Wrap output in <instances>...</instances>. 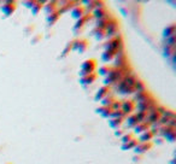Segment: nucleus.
<instances>
[{
  "instance_id": "1",
  "label": "nucleus",
  "mask_w": 176,
  "mask_h": 164,
  "mask_svg": "<svg viewBox=\"0 0 176 164\" xmlns=\"http://www.w3.org/2000/svg\"><path fill=\"white\" fill-rule=\"evenodd\" d=\"M95 68H97V60L95 59H87V60H85L82 63V65H81V70L78 71L80 77H85V76H87V75L92 74V72H95L94 71Z\"/></svg>"
},
{
  "instance_id": "2",
  "label": "nucleus",
  "mask_w": 176,
  "mask_h": 164,
  "mask_svg": "<svg viewBox=\"0 0 176 164\" xmlns=\"http://www.w3.org/2000/svg\"><path fill=\"white\" fill-rule=\"evenodd\" d=\"M105 51H114V52H119V50L122 48V41L119 36H114L112 39L107 41L104 45Z\"/></svg>"
},
{
  "instance_id": "3",
  "label": "nucleus",
  "mask_w": 176,
  "mask_h": 164,
  "mask_svg": "<svg viewBox=\"0 0 176 164\" xmlns=\"http://www.w3.org/2000/svg\"><path fill=\"white\" fill-rule=\"evenodd\" d=\"M128 67V62H127V57L123 55L122 52H117V55L115 57V64L112 68L115 69H123Z\"/></svg>"
},
{
  "instance_id": "4",
  "label": "nucleus",
  "mask_w": 176,
  "mask_h": 164,
  "mask_svg": "<svg viewBox=\"0 0 176 164\" xmlns=\"http://www.w3.org/2000/svg\"><path fill=\"white\" fill-rule=\"evenodd\" d=\"M121 110H122V112H123L126 116L133 113V111L135 110V101H134V100H124V101H122Z\"/></svg>"
},
{
  "instance_id": "5",
  "label": "nucleus",
  "mask_w": 176,
  "mask_h": 164,
  "mask_svg": "<svg viewBox=\"0 0 176 164\" xmlns=\"http://www.w3.org/2000/svg\"><path fill=\"white\" fill-rule=\"evenodd\" d=\"M88 48V41L85 39H80V40H74L73 41V50L83 53Z\"/></svg>"
},
{
  "instance_id": "6",
  "label": "nucleus",
  "mask_w": 176,
  "mask_h": 164,
  "mask_svg": "<svg viewBox=\"0 0 176 164\" xmlns=\"http://www.w3.org/2000/svg\"><path fill=\"white\" fill-rule=\"evenodd\" d=\"M16 9H17V6H16L15 2H12V1H6V2H4L2 6H1V12L5 14V16H10V14H12L15 12Z\"/></svg>"
},
{
  "instance_id": "7",
  "label": "nucleus",
  "mask_w": 176,
  "mask_h": 164,
  "mask_svg": "<svg viewBox=\"0 0 176 164\" xmlns=\"http://www.w3.org/2000/svg\"><path fill=\"white\" fill-rule=\"evenodd\" d=\"M133 129H134V135L135 134H141V133H144V132H146V130H150L151 129V124L147 122H139L136 125H134L133 127Z\"/></svg>"
},
{
  "instance_id": "8",
  "label": "nucleus",
  "mask_w": 176,
  "mask_h": 164,
  "mask_svg": "<svg viewBox=\"0 0 176 164\" xmlns=\"http://www.w3.org/2000/svg\"><path fill=\"white\" fill-rule=\"evenodd\" d=\"M152 149V142H139L135 149H134V152L135 153H145L146 151L151 150Z\"/></svg>"
},
{
  "instance_id": "9",
  "label": "nucleus",
  "mask_w": 176,
  "mask_h": 164,
  "mask_svg": "<svg viewBox=\"0 0 176 164\" xmlns=\"http://www.w3.org/2000/svg\"><path fill=\"white\" fill-rule=\"evenodd\" d=\"M85 7L81 6V5H76L74 6L73 10H71V17L75 18V19H80L82 16H85Z\"/></svg>"
},
{
  "instance_id": "10",
  "label": "nucleus",
  "mask_w": 176,
  "mask_h": 164,
  "mask_svg": "<svg viewBox=\"0 0 176 164\" xmlns=\"http://www.w3.org/2000/svg\"><path fill=\"white\" fill-rule=\"evenodd\" d=\"M97 79H98V74L97 72H92V74H89V75L85 76V77H81L80 79V83L81 84H92V83L95 82Z\"/></svg>"
},
{
  "instance_id": "11",
  "label": "nucleus",
  "mask_w": 176,
  "mask_h": 164,
  "mask_svg": "<svg viewBox=\"0 0 176 164\" xmlns=\"http://www.w3.org/2000/svg\"><path fill=\"white\" fill-rule=\"evenodd\" d=\"M110 94V88L107 87V86H102L98 91H97V94H95V100L98 101V100H102L104 99L106 96H109Z\"/></svg>"
},
{
  "instance_id": "12",
  "label": "nucleus",
  "mask_w": 176,
  "mask_h": 164,
  "mask_svg": "<svg viewBox=\"0 0 176 164\" xmlns=\"http://www.w3.org/2000/svg\"><path fill=\"white\" fill-rule=\"evenodd\" d=\"M154 137V134L151 132V130H146L144 133H141L139 135V142H151V140Z\"/></svg>"
},
{
  "instance_id": "13",
  "label": "nucleus",
  "mask_w": 176,
  "mask_h": 164,
  "mask_svg": "<svg viewBox=\"0 0 176 164\" xmlns=\"http://www.w3.org/2000/svg\"><path fill=\"white\" fill-rule=\"evenodd\" d=\"M90 18H92V14H85V16H82L80 19H77V22H76V24L74 27V30H77L80 28L85 27V24H87V22Z\"/></svg>"
},
{
  "instance_id": "14",
  "label": "nucleus",
  "mask_w": 176,
  "mask_h": 164,
  "mask_svg": "<svg viewBox=\"0 0 176 164\" xmlns=\"http://www.w3.org/2000/svg\"><path fill=\"white\" fill-rule=\"evenodd\" d=\"M150 98H151V94H150L148 91H141V92H136V93H135V100H136L138 103L145 101V100L150 99Z\"/></svg>"
},
{
  "instance_id": "15",
  "label": "nucleus",
  "mask_w": 176,
  "mask_h": 164,
  "mask_svg": "<svg viewBox=\"0 0 176 164\" xmlns=\"http://www.w3.org/2000/svg\"><path fill=\"white\" fill-rule=\"evenodd\" d=\"M107 14H109L107 10L104 7V9H95V10H93V14H92V16L97 17L98 19H104V18H107V17H109Z\"/></svg>"
},
{
  "instance_id": "16",
  "label": "nucleus",
  "mask_w": 176,
  "mask_h": 164,
  "mask_svg": "<svg viewBox=\"0 0 176 164\" xmlns=\"http://www.w3.org/2000/svg\"><path fill=\"white\" fill-rule=\"evenodd\" d=\"M56 5H57V2H56V1H51V2L44 4V7H42V9H44L45 11H46L47 16L57 11V6H56Z\"/></svg>"
},
{
  "instance_id": "17",
  "label": "nucleus",
  "mask_w": 176,
  "mask_h": 164,
  "mask_svg": "<svg viewBox=\"0 0 176 164\" xmlns=\"http://www.w3.org/2000/svg\"><path fill=\"white\" fill-rule=\"evenodd\" d=\"M126 118V124H127V127H129V128H132L134 125H136L139 121H138V118H136V116H135V113L133 112L130 115H128V116H126L124 117Z\"/></svg>"
},
{
  "instance_id": "18",
  "label": "nucleus",
  "mask_w": 176,
  "mask_h": 164,
  "mask_svg": "<svg viewBox=\"0 0 176 164\" xmlns=\"http://www.w3.org/2000/svg\"><path fill=\"white\" fill-rule=\"evenodd\" d=\"M116 100V98L112 96L111 93L109 94V96H106L104 99L100 100V104H102V106H106V108H110L111 105H112V103Z\"/></svg>"
},
{
  "instance_id": "19",
  "label": "nucleus",
  "mask_w": 176,
  "mask_h": 164,
  "mask_svg": "<svg viewBox=\"0 0 176 164\" xmlns=\"http://www.w3.org/2000/svg\"><path fill=\"white\" fill-rule=\"evenodd\" d=\"M175 24H170V26H166V28L164 29V38H171V36H175Z\"/></svg>"
},
{
  "instance_id": "20",
  "label": "nucleus",
  "mask_w": 176,
  "mask_h": 164,
  "mask_svg": "<svg viewBox=\"0 0 176 164\" xmlns=\"http://www.w3.org/2000/svg\"><path fill=\"white\" fill-rule=\"evenodd\" d=\"M116 55H117V52H114V51H104L102 58H103L104 62H111L115 59Z\"/></svg>"
},
{
  "instance_id": "21",
  "label": "nucleus",
  "mask_w": 176,
  "mask_h": 164,
  "mask_svg": "<svg viewBox=\"0 0 176 164\" xmlns=\"http://www.w3.org/2000/svg\"><path fill=\"white\" fill-rule=\"evenodd\" d=\"M123 121L124 120H122V118H111L109 121V125L114 129H119V127L123 124Z\"/></svg>"
},
{
  "instance_id": "22",
  "label": "nucleus",
  "mask_w": 176,
  "mask_h": 164,
  "mask_svg": "<svg viewBox=\"0 0 176 164\" xmlns=\"http://www.w3.org/2000/svg\"><path fill=\"white\" fill-rule=\"evenodd\" d=\"M98 113H100L103 117H110L111 112H112V109L111 108H106V106H100L95 110Z\"/></svg>"
},
{
  "instance_id": "23",
  "label": "nucleus",
  "mask_w": 176,
  "mask_h": 164,
  "mask_svg": "<svg viewBox=\"0 0 176 164\" xmlns=\"http://www.w3.org/2000/svg\"><path fill=\"white\" fill-rule=\"evenodd\" d=\"M112 70V67L111 65H102V67H99L98 69V74L100 75V76H107L109 74H110V71Z\"/></svg>"
},
{
  "instance_id": "24",
  "label": "nucleus",
  "mask_w": 176,
  "mask_h": 164,
  "mask_svg": "<svg viewBox=\"0 0 176 164\" xmlns=\"http://www.w3.org/2000/svg\"><path fill=\"white\" fill-rule=\"evenodd\" d=\"M138 144H139V140H138V139H133L132 141H129L128 144L122 145V146H121V149H122L123 151L130 150V149H133V150H134V149H135V146H136Z\"/></svg>"
},
{
  "instance_id": "25",
  "label": "nucleus",
  "mask_w": 176,
  "mask_h": 164,
  "mask_svg": "<svg viewBox=\"0 0 176 164\" xmlns=\"http://www.w3.org/2000/svg\"><path fill=\"white\" fill-rule=\"evenodd\" d=\"M59 17H60V14H59L58 11L48 14V16H47V22H48V24H50V26H51V24H54V23L59 19Z\"/></svg>"
},
{
  "instance_id": "26",
  "label": "nucleus",
  "mask_w": 176,
  "mask_h": 164,
  "mask_svg": "<svg viewBox=\"0 0 176 164\" xmlns=\"http://www.w3.org/2000/svg\"><path fill=\"white\" fill-rule=\"evenodd\" d=\"M133 139H135V135L133 133H124L121 137V142H122V145H124V144H128L129 141H132Z\"/></svg>"
},
{
  "instance_id": "27",
  "label": "nucleus",
  "mask_w": 176,
  "mask_h": 164,
  "mask_svg": "<svg viewBox=\"0 0 176 164\" xmlns=\"http://www.w3.org/2000/svg\"><path fill=\"white\" fill-rule=\"evenodd\" d=\"M109 21H110V18H109V17H107V18H104V19H98L95 26H97L98 29L105 30V28L107 27V24H109Z\"/></svg>"
},
{
  "instance_id": "28",
  "label": "nucleus",
  "mask_w": 176,
  "mask_h": 164,
  "mask_svg": "<svg viewBox=\"0 0 176 164\" xmlns=\"http://www.w3.org/2000/svg\"><path fill=\"white\" fill-rule=\"evenodd\" d=\"M92 34L95 36V39H97V40H102V39L105 38V31L102 30V29H98V28L93 29V30H92Z\"/></svg>"
},
{
  "instance_id": "29",
  "label": "nucleus",
  "mask_w": 176,
  "mask_h": 164,
  "mask_svg": "<svg viewBox=\"0 0 176 164\" xmlns=\"http://www.w3.org/2000/svg\"><path fill=\"white\" fill-rule=\"evenodd\" d=\"M134 89H135V92H141V91H146V87H145V83L142 81H140V80H136L135 83H134Z\"/></svg>"
},
{
  "instance_id": "30",
  "label": "nucleus",
  "mask_w": 176,
  "mask_h": 164,
  "mask_svg": "<svg viewBox=\"0 0 176 164\" xmlns=\"http://www.w3.org/2000/svg\"><path fill=\"white\" fill-rule=\"evenodd\" d=\"M44 4H45V2H39V1H36V4H35L33 7H31V12H33V14H34V16H36V14L41 11V9L44 7Z\"/></svg>"
},
{
  "instance_id": "31",
  "label": "nucleus",
  "mask_w": 176,
  "mask_h": 164,
  "mask_svg": "<svg viewBox=\"0 0 176 164\" xmlns=\"http://www.w3.org/2000/svg\"><path fill=\"white\" fill-rule=\"evenodd\" d=\"M124 117H126V115L122 112V110H115L110 115V118H122V120H124Z\"/></svg>"
},
{
  "instance_id": "32",
  "label": "nucleus",
  "mask_w": 176,
  "mask_h": 164,
  "mask_svg": "<svg viewBox=\"0 0 176 164\" xmlns=\"http://www.w3.org/2000/svg\"><path fill=\"white\" fill-rule=\"evenodd\" d=\"M147 113H148V112L138 111V112L135 113V116H136V118H138L139 122H147Z\"/></svg>"
},
{
  "instance_id": "33",
  "label": "nucleus",
  "mask_w": 176,
  "mask_h": 164,
  "mask_svg": "<svg viewBox=\"0 0 176 164\" xmlns=\"http://www.w3.org/2000/svg\"><path fill=\"white\" fill-rule=\"evenodd\" d=\"M121 104H122V101H119V100H115L110 108L112 109V111H115V110H121Z\"/></svg>"
},
{
  "instance_id": "34",
  "label": "nucleus",
  "mask_w": 176,
  "mask_h": 164,
  "mask_svg": "<svg viewBox=\"0 0 176 164\" xmlns=\"http://www.w3.org/2000/svg\"><path fill=\"white\" fill-rule=\"evenodd\" d=\"M70 50H73V41H71V42H69V43L66 45V47L64 48V51H63V53H62V55H66V53H68V52H69Z\"/></svg>"
},
{
  "instance_id": "35",
  "label": "nucleus",
  "mask_w": 176,
  "mask_h": 164,
  "mask_svg": "<svg viewBox=\"0 0 176 164\" xmlns=\"http://www.w3.org/2000/svg\"><path fill=\"white\" fill-rule=\"evenodd\" d=\"M124 133H123V130L122 129H116V132H115V137H122Z\"/></svg>"
},
{
  "instance_id": "36",
  "label": "nucleus",
  "mask_w": 176,
  "mask_h": 164,
  "mask_svg": "<svg viewBox=\"0 0 176 164\" xmlns=\"http://www.w3.org/2000/svg\"><path fill=\"white\" fill-rule=\"evenodd\" d=\"M24 4H26V5H28L27 7H29V9H31V7H33V6H34V5L36 4V1H26Z\"/></svg>"
},
{
  "instance_id": "37",
  "label": "nucleus",
  "mask_w": 176,
  "mask_h": 164,
  "mask_svg": "<svg viewBox=\"0 0 176 164\" xmlns=\"http://www.w3.org/2000/svg\"><path fill=\"white\" fill-rule=\"evenodd\" d=\"M40 39H41V35H39V34H38V35H36V36H35V38L31 40V43H36V42L40 40Z\"/></svg>"
}]
</instances>
